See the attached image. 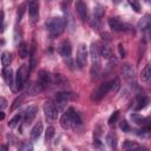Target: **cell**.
Here are the masks:
<instances>
[{"mask_svg": "<svg viewBox=\"0 0 151 151\" xmlns=\"http://www.w3.org/2000/svg\"><path fill=\"white\" fill-rule=\"evenodd\" d=\"M138 105L136 106V109L137 110H142V109H144L147 104H149V98L147 97H138V103H137Z\"/></svg>", "mask_w": 151, "mask_h": 151, "instance_id": "4316f807", "label": "cell"}, {"mask_svg": "<svg viewBox=\"0 0 151 151\" xmlns=\"http://www.w3.org/2000/svg\"><path fill=\"white\" fill-rule=\"evenodd\" d=\"M109 26H110L113 31L119 32V31H120V27H122V21H120L118 18H110V19H109Z\"/></svg>", "mask_w": 151, "mask_h": 151, "instance_id": "d6986e66", "label": "cell"}, {"mask_svg": "<svg viewBox=\"0 0 151 151\" xmlns=\"http://www.w3.org/2000/svg\"><path fill=\"white\" fill-rule=\"evenodd\" d=\"M4 118H5V113L2 110H0V120H4Z\"/></svg>", "mask_w": 151, "mask_h": 151, "instance_id": "681fc988", "label": "cell"}, {"mask_svg": "<svg viewBox=\"0 0 151 151\" xmlns=\"http://www.w3.org/2000/svg\"><path fill=\"white\" fill-rule=\"evenodd\" d=\"M112 2H113L114 5H118V4H120V2H122V0H112Z\"/></svg>", "mask_w": 151, "mask_h": 151, "instance_id": "f907efd6", "label": "cell"}, {"mask_svg": "<svg viewBox=\"0 0 151 151\" xmlns=\"http://www.w3.org/2000/svg\"><path fill=\"white\" fill-rule=\"evenodd\" d=\"M90 55L93 61H98L100 57V47L98 46L97 42H92L90 46Z\"/></svg>", "mask_w": 151, "mask_h": 151, "instance_id": "2e32d148", "label": "cell"}, {"mask_svg": "<svg viewBox=\"0 0 151 151\" xmlns=\"http://www.w3.org/2000/svg\"><path fill=\"white\" fill-rule=\"evenodd\" d=\"M38 83L42 86V87H46L50 85L51 83V76L47 71H39L38 72Z\"/></svg>", "mask_w": 151, "mask_h": 151, "instance_id": "7c38bea8", "label": "cell"}, {"mask_svg": "<svg viewBox=\"0 0 151 151\" xmlns=\"http://www.w3.org/2000/svg\"><path fill=\"white\" fill-rule=\"evenodd\" d=\"M34 67H35V46L33 44L32 50H31V68L29 70H33Z\"/></svg>", "mask_w": 151, "mask_h": 151, "instance_id": "836d02e7", "label": "cell"}, {"mask_svg": "<svg viewBox=\"0 0 151 151\" xmlns=\"http://www.w3.org/2000/svg\"><path fill=\"white\" fill-rule=\"evenodd\" d=\"M87 57H88V51H87V46L85 44L79 45L78 47V52H77V64L78 66L81 68L86 65L87 61Z\"/></svg>", "mask_w": 151, "mask_h": 151, "instance_id": "3957f363", "label": "cell"}, {"mask_svg": "<svg viewBox=\"0 0 151 151\" xmlns=\"http://www.w3.org/2000/svg\"><path fill=\"white\" fill-rule=\"evenodd\" d=\"M44 112H45L46 117H48L50 119H57V117L59 114V111H58L55 104L51 100H48L44 104Z\"/></svg>", "mask_w": 151, "mask_h": 151, "instance_id": "5b68a950", "label": "cell"}, {"mask_svg": "<svg viewBox=\"0 0 151 151\" xmlns=\"http://www.w3.org/2000/svg\"><path fill=\"white\" fill-rule=\"evenodd\" d=\"M21 118H22V114H20V113L15 114V116H14V117L8 122V126H9L11 129H13V127L18 126V125H19V123H20V120H21Z\"/></svg>", "mask_w": 151, "mask_h": 151, "instance_id": "d4e9b609", "label": "cell"}, {"mask_svg": "<svg viewBox=\"0 0 151 151\" xmlns=\"http://www.w3.org/2000/svg\"><path fill=\"white\" fill-rule=\"evenodd\" d=\"M151 26V15L150 14H145L138 22V28L140 31H146L149 29Z\"/></svg>", "mask_w": 151, "mask_h": 151, "instance_id": "9a60e30c", "label": "cell"}, {"mask_svg": "<svg viewBox=\"0 0 151 151\" xmlns=\"http://www.w3.org/2000/svg\"><path fill=\"white\" fill-rule=\"evenodd\" d=\"M24 94L22 96H20V97H18V98H15L14 99V101H13V104H12V106H11V110L13 111V110H15L18 106H20L21 105V103H22V100H24Z\"/></svg>", "mask_w": 151, "mask_h": 151, "instance_id": "d6a6232c", "label": "cell"}, {"mask_svg": "<svg viewBox=\"0 0 151 151\" xmlns=\"http://www.w3.org/2000/svg\"><path fill=\"white\" fill-rule=\"evenodd\" d=\"M42 88H44V87H42V86L37 81V83H35V84H34V85L28 90V93H29V96H35V94H38L39 92H41V91H42Z\"/></svg>", "mask_w": 151, "mask_h": 151, "instance_id": "484cf974", "label": "cell"}, {"mask_svg": "<svg viewBox=\"0 0 151 151\" xmlns=\"http://www.w3.org/2000/svg\"><path fill=\"white\" fill-rule=\"evenodd\" d=\"M99 71H100V65H99V63H98V61H93L92 67H91V76H92V78L97 77V76L99 74Z\"/></svg>", "mask_w": 151, "mask_h": 151, "instance_id": "f1b7e54d", "label": "cell"}, {"mask_svg": "<svg viewBox=\"0 0 151 151\" xmlns=\"http://www.w3.org/2000/svg\"><path fill=\"white\" fill-rule=\"evenodd\" d=\"M145 1H146V2H150V0H145Z\"/></svg>", "mask_w": 151, "mask_h": 151, "instance_id": "816d5d0a", "label": "cell"}, {"mask_svg": "<svg viewBox=\"0 0 151 151\" xmlns=\"http://www.w3.org/2000/svg\"><path fill=\"white\" fill-rule=\"evenodd\" d=\"M111 88H112V81H105V83H103L97 88V91L93 93V99L94 100H100L104 96H106L109 93V91Z\"/></svg>", "mask_w": 151, "mask_h": 151, "instance_id": "277c9868", "label": "cell"}, {"mask_svg": "<svg viewBox=\"0 0 151 151\" xmlns=\"http://www.w3.org/2000/svg\"><path fill=\"white\" fill-rule=\"evenodd\" d=\"M81 123H83V120H81L80 114L77 111H74L72 114V124L73 125H81Z\"/></svg>", "mask_w": 151, "mask_h": 151, "instance_id": "4dcf8cb0", "label": "cell"}, {"mask_svg": "<svg viewBox=\"0 0 151 151\" xmlns=\"http://www.w3.org/2000/svg\"><path fill=\"white\" fill-rule=\"evenodd\" d=\"M2 77L5 79V83L9 87H12V91H14V86H13L14 85V79H13V72H12V70L5 67L4 71H2Z\"/></svg>", "mask_w": 151, "mask_h": 151, "instance_id": "4fadbf2b", "label": "cell"}, {"mask_svg": "<svg viewBox=\"0 0 151 151\" xmlns=\"http://www.w3.org/2000/svg\"><path fill=\"white\" fill-rule=\"evenodd\" d=\"M18 54L21 59H25L27 55H28V47H27V44L26 42H20L19 47H18Z\"/></svg>", "mask_w": 151, "mask_h": 151, "instance_id": "ffe728a7", "label": "cell"}, {"mask_svg": "<svg viewBox=\"0 0 151 151\" xmlns=\"http://www.w3.org/2000/svg\"><path fill=\"white\" fill-rule=\"evenodd\" d=\"M4 28V12L0 11V32H2Z\"/></svg>", "mask_w": 151, "mask_h": 151, "instance_id": "f6af8a7d", "label": "cell"}, {"mask_svg": "<svg viewBox=\"0 0 151 151\" xmlns=\"http://www.w3.org/2000/svg\"><path fill=\"white\" fill-rule=\"evenodd\" d=\"M7 107V100L2 97H0V110H4Z\"/></svg>", "mask_w": 151, "mask_h": 151, "instance_id": "7bdbcfd3", "label": "cell"}, {"mask_svg": "<svg viewBox=\"0 0 151 151\" xmlns=\"http://www.w3.org/2000/svg\"><path fill=\"white\" fill-rule=\"evenodd\" d=\"M46 28L52 35H59L65 28V20L60 17L51 18L46 21Z\"/></svg>", "mask_w": 151, "mask_h": 151, "instance_id": "6da1fadb", "label": "cell"}, {"mask_svg": "<svg viewBox=\"0 0 151 151\" xmlns=\"http://www.w3.org/2000/svg\"><path fill=\"white\" fill-rule=\"evenodd\" d=\"M140 79L145 83H149L150 79H151V68H150V65H146L142 72H140Z\"/></svg>", "mask_w": 151, "mask_h": 151, "instance_id": "ac0fdd59", "label": "cell"}, {"mask_svg": "<svg viewBox=\"0 0 151 151\" xmlns=\"http://www.w3.org/2000/svg\"><path fill=\"white\" fill-rule=\"evenodd\" d=\"M131 120L133 123H136L137 125H142V126L149 125V123H150V118H144L138 113H132L131 114Z\"/></svg>", "mask_w": 151, "mask_h": 151, "instance_id": "e0dca14e", "label": "cell"}, {"mask_svg": "<svg viewBox=\"0 0 151 151\" xmlns=\"http://www.w3.org/2000/svg\"><path fill=\"white\" fill-rule=\"evenodd\" d=\"M101 37H103V39H105V40H107V41H110V40H111V35H110L109 33H106V32L101 33Z\"/></svg>", "mask_w": 151, "mask_h": 151, "instance_id": "bcb514c9", "label": "cell"}, {"mask_svg": "<svg viewBox=\"0 0 151 151\" xmlns=\"http://www.w3.org/2000/svg\"><path fill=\"white\" fill-rule=\"evenodd\" d=\"M118 116H119V112H118V111H114V112L110 116V118H109V125H110V126H112V125L116 123Z\"/></svg>", "mask_w": 151, "mask_h": 151, "instance_id": "8d00e7d4", "label": "cell"}, {"mask_svg": "<svg viewBox=\"0 0 151 151\" xmlns=\"http://www.w3.org/2000/svg\"><path fill=\"white\" fill-rule=\"evenodd\" d=\"M88 22H90V26H91L93 29H98V28L100 27V19H99L98 17H96V15H93V17L88 20Z\"/></svg>", "mask_w": 151, "mask_h": 151, "instance_id": "83f0119b", "label": "cell"}, {"mask_svg": "<svg viewBox=\"0 0 151 151\" xmlns=\"http://www.w3.org/2000/svg\"><path fill=\"white\" fill-rule=\"evenodd\" d=\"M54 80H55V83H57L59 86H61V84H63V81H64V78H63L61 74H55V76H54Z\"/></svg>", "mask_w": 151, "mask_h": 151, "instance_id": "60d3db41", "label": "cell"}, {"mask_svg": "<svg viewBox=\"0 0 151 151\" xmlns=\"http://www.w3.org/2000/svg\"><path fill=\"white\" fill-rule=\"evenodd\" d=\"M37 113H38V107L35 105H29L22 113L24 116V120L25 123H31L35 117H37Z\"/></svg>", "mask_w": 151, "mask_h": 151, "instance_id": "9c48e42d", "label": "cell"}, {"mask_svg": "<svg viewBox=\"0 0 151 151\" xmlns=\"http://www.w3.org/2000/svg\"><path fill=\"white\" fill-rule=\"evenodd\" d=\"M113 84H114L116 90H118V88H119V80H118V79H114V80H113Z\"/></svg>", "mask_w": 151, "mask_h": 151, "instance_id": "7dc6e473", "label": "cell"}, {"mask_svg": "<svg viewBox=\"0 0 151 151\" xmlns=\"http://www.w3.org/2000/svg\"><path fill=\"white\" fill-rule=\"evenodd\" d=\"M20 40H21V29L15 27V29H14V42L18 44Z\"/></svg>", "mask_w": 151, "mask_h": 151, "instance_id": "74e56055", "label": "cell"}, {"mask_svg": "<svg viewBox=\"0 0 151 151\" xmlns=\"http://www.w3.org/2000/svg\"><path fill=\"white\" fill-rule=\"evenodd\" d=\"M103 14H104V11H103V8H101L100 6H98V7H97V9L94 11V15H96V17H98V18H100Z\"/></svg>", "mask_w": 151, "mask_h": 151, "instance_id": "b9f144b4", "label": "cell"}, {"mask_svg": "<svg viewBox=\"0 0 151 151\" xmlns=\"http://www.w3.org/2000/svg\"><path fill=\"white\" fill-rule=\"evenodd\" d=\"M123 147L125 150H132V149H137L138 144L136 142H132V140H125L124 144H123Z\"/></svg>", "mask_w": 151, "mask_h": 151, "instance_id": "f546056e", "label": "cell"}, {"mask_svg": "<svg viewBox=\"0 0 151 151\" xmlns=\"http://www.w3.org/2000/svg\"><path fill=\"white\" fill-rule=\"evenodd\" d=\"M28 5V13L33 21H35L39 17V4L38 0H27Z\"/></svg>", "mask_w": 151, "mask_h": 151, "instance_id": "ba28073f", "label": "cell"}, {"mask_svg": "<svg viewBox=\"0 0 151 151\" xmlns=\"http://www.w3.org/2000/svg\"><path fill=\"white\" fill-rule=\"evenodd\" d=\"M0 59H1V64H2L4 68H5V67H8V66H9V64H11V53H9V52H7V51L2 52V54H1Z\"/></svg>", "mask_w": 151, "mask_h": 151, "instance_id": "7402d4cb", "label": "cell"}, {"mask_svg": "<svg viewBox=\"0 0 151 151\" xmlns=\"http://www.w3.org/2000/svg\"><path fill=\"white\" fill-rule=\"evenodd\" d=\"M100 55L104 57L105 59H110L112 57V50H111V47L107 44H104L100 47Z\"/></svg>", "mask_w": 151, "mask_h": 151, "instance_id": "44dd1931", "label": "cell"}, {"mask_svg": "<svg viewBox=\"0 0 151 151\" xmlns=\"http://www.w3.org/2000/svg\"><path fill=\"white\" fill-rule=\"evenodd\" d=\"M118 51H119V55H120V57H124V55H125V50H124L123 44H119V45H118Z\"/></svg>", "mask_w": 151, "mask_h": 151, "instance_id": "ee69618b", "label": "cell"}, {"mask_svg": "<svg viewBox=\"0 0 151 151\" xmlns=\"http://www.w3.org/2000/svg\"><path fill=\"white\" fill-rule=\"evenodd\" d=\"M119 127H120V130L123 132H129L131 130V127H130V125H129V123L126 120H122L120 124H119Z\"/></svg>", "mask_w": 151, "mask_h": 151, "instance_id": "d590c367", "label": "cell"}, {"mask_svg": "<svg viewBox=\"0 0 151 151\" xmlns=\"http://www.w3.org/2000/svg\"><path fill=\"white\" fill-rule=\"evenodd\" d=\"M129 4L131 5L132 9H134L136 12H139V11H140V6H139V4H138L136 0H129Z\"/></svg>", "mask_w": 151, "mask_h": 151, "instance_id": "f35d334b", "label": "cell"}, {"mask_svg": "<svg viewBox=\"0 0 151 151\" xmlns=\"http://www.w3.org/2000/svg\"><path fill=\"white\" fill-rule=\"evenodd\" d=\"M24 13H25V4L20 5V7L18 8V21H20V20H21V18H22Z\"/></svg>", "mask_w": 151, "mask_h": 151, "instance_id": "ab89813d", "label": "cell"}, {"mask_svg": "<svg viewBox=\"0 0 151 151\" xmlns=\"http://www.w3.org/2000/svg\"><path fill=\"white\" fill-rule=\"evenodd\" d=\"M74 112V109L73 107H68L61 116L60 118V125L63 129H68L71 127L72 125V114Z\"/></svg>", "mask_w": 151, "mask_h": 151, "instance_id": "8992f818", "label": "cell"}, {"mask_svg": "<svg viewBox=\"0 0 151 151\" xmlns=\"http://www.w3.org/2000/svg\"><path fill=\"white\" fill-rule=\"evenodd\" d=\"M0 150L6 151V150H8V146H7V145H0Z\"/></svg>", "mask_w": 151, "mask_h": 151, "instance_id": "c3c4849f", "label": "cell"}, {"mask_svg": "<svg viewBox=\"0 0 151 151\" xmlns=\"http://www.w3.org/2000/svg\"><path fill=\"white\" fill-rule=\"evenodd\" d=\"M58 51H59L61 57H64L65 59H70L71 58V53H72V47H71L70 41L68 40H63L59 44Z\"/></svg>", "mask_w": 151, "mask_h": 151, "instance_id": "52a82bcc", "label": "cell"}, {"mask_svg": "<svg viewBox=\"0 0 151 151\" xmlns=\"http://www.w3.org/2000/svg\"><path fill=\"white\" fill-rule=\"evenodd\" d=\"M54 132H55L54 127H53V126H48V127L46 129V131H45V139H46V140L52 139L53 136H54Z\"/></svg>", "mask_w": 151, "mask_h": 151, "instance_id": "1f68e13d", "label": "cell"}, {"mask_svg": "<svg viewBox=\"0 0 151 151\" xmlns=\"http://www.w3.org/2000/svg\"><path fill=\"white\" fill-rule=\"evenodd\" d=\"M106 142H107V144H109L111 147H116V146H117V136H116L113 132L107 133V136H106Z\"/></svg>", "mask_w": 151, "mask_h": 151, "instance_id": "cb8c5ba5", "label": "cell"}, {"mask_svg": "<svg viewBox=\"0 0 151 151\" xmlns=\"http://www.w3.org/2000/svg\"><path fill=\"white\" fill-rule=\"evenodd\" d=\"M76 9L81 20H87V6L83 0L76 1Z\"/></svg>", "mask_w": 151, "mask_h": 151, "instance_id": "8fae6325", "label": "cell"}, {"mask_svg": "<svg viewBox=\"0 0 151 151\" xmlns=\"http://www.w3.org/2000/svg\"><path fill=\"white\" fill-rule=\"evenodd\" d=\"M74 98H77V94L76 93H72V92H58V93H55L54 99H55V104H57L55 106H57L58 111H60V109L63 107V105L66 101L72 100Z\"/></svg>", "mask_w": 151, "mask_h": 151, "instance_id": "7a4b0ae2", "label": "cell"}, {"mask_svg": "<svg viewBox=\"0 0 151 151\" xmlns=\"http://www.w3.org/2000/svg\"><path fill=\"white\" fill-rule=\"evenodd\" d=\"M42 133V123L41 122H38L31 130V133H29V137L32 140H38L39 137L41 136Z\"/></svg>", "mask_w": 151, "mask_h": 151, "instance_id": "5bb4252c", "label": "cell"}, {"mask_svg": "<svg viewBox=\"0 0 151 151\" xmlns=\"http://www.w3.org/2000/svg\"><path fill=\"white\" fill-rule=\"evenodd\" d=\"M33 149V146H32V144H29L28 142H22L20 145H19V150H21V151H31Z\"/></svg>", "mask_w": 151, "mask_h": 151, "instance_id": "e575fe53", "label": "cell"}, {"mask_svg": "<svg viewBox=\"0 0 151 151\" xmlns=\"http://www.w3.org/2000/svg\"><path fill=\"white\" fill-rule=\"evenodd\" d=\"M122 76L126 81H131L134 78V70L130 64H124L120 68Z\"/></svg>", "mask_w": 151, "mask_h": 151, "instance_id": "30bf717a", "label": "cell"}, {"mask_svg": "<svg viewBox=\"0 0 151 151\" xmlns=\"http://www.w3.org/2000/svg\"><path fill=\"white\" fill-rule=\"evenodd\" d=\"M14 85H15V90H21L24 87V81H22V77L20 74V71L18 70L17 71V74H15V79H14Z\"/></svg>", "mask_w": 151, "mask_h": 151, "instance_id": "603a6c76", "label": "cell"}]
</instances>
